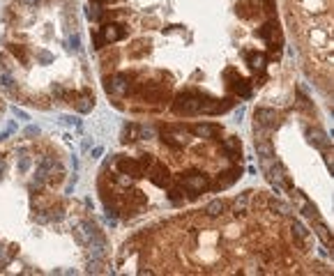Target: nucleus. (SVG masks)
Here are the masks:
<instances>
[{
  "label": "nucleus",
  "instance_id": "9",
  "mask_svg": "<svg viewBox=\"0 0 334 276\" xmlns=\"http://www.w3.org/2000/svg\"><path fill=\"white\" fill-rule=\"evenodd\" d=\"M99 33H102L106 44H111V42H118V39H124L127 37V28L123 23H106L104 28H99Z\"/></svg>",
  "mask_w": 334,
  "mask_h": 276
},
{
  "label": "nucleus",
  "instance_id": "12",
  "mask_svg": "<svg viewBox=\"0 0 334 276\" xmlns=\"http://www.w3.org/2000/svg\"><path fill=\"white\" fill-rule=\"evenodd\" d=\"M307 136H309V140L316 147H320V150H327V147H330V138L325 136V131H320L318 127L316 129H307Z\"/></svg>",
  "mask_w": 334,
  "mask_h": 276
},
{
  "label": "nucleus",
  "instance_id": "30",
  "mask_svg": "<svg viewBox=\"0 0 334 276\" xmlns=\"http://www.w3.org/2000/svg\"><path fill=\"white\" fill-rule=\"evenodd\" d=\"M23 136H26V138L39 136V127H35V124H30V127H26V129H23Z\"/></svg>",
  "mask_w": 334,
  "mask_h": 276
},
{
  "label": "nucleus",
  "instance_id": "5",
  "mask_svg": "<svg viewBox=\"0 0 334 276\" xmlns=\"http://www.w3.org/2000/svg\"><path fill=\"white\" fill-rule=\"evenodd\" d=\"M148 175H150V182L155 184V187H161V189H166L171 187V175H168V168L164 164H155L148 168Z\"/></svg>",
  "mask_w": 334,
  "mask_h": 276
},
{
  "label": "nucleus",
  "instance_id": "37",
  "mask_svg": "<svg viewBox=\"0 0 334 276\" xmlns=\"http://www.w3.org/2000/svg\"><path fill=\"white\" fill-rule=\"evenodd\" d=\"M5 166H7V161H5V156L0 155V180H2V172H5Z\"/></svg>",
  "mask_w": 334,
  "mask_h": 276
},
{
  "label": "nucleus",
  "instance_id": "29",
  "mask_svg": "<svg viewBox=\"0 0 334 276\" xmlns=\"http://www.w3.org/2000/svg\"><path fill=\"white\" fill-rule=\"evenodd\" d=\"M139 164H141V166H143V171H148L150 166L155 164V156H152V155H143V156H141V159H139Z\"/></svg>",
  "mask_w": 334,
  "mask_h": 276
},
{
  "label": "nucleus",
  "instance_id": "18",
  "mask_svg": "<svg viewBox=\"0 0 334 276\" xmlns=\"http://www.w3.org/2000/svg\"><path fill=\"white\" fill-rule=\"evenodd\" d=\"M238 14L242 18H254L256 17V2L254 0H242L238 5Z\"/></svg>",
  "mask_w": 334,
  "mask_h": 276
},
{
  "label": "nucleus",
  "instance_id": "11",
  "mask_svg": "<svg viewBox=\"0 0 334 276\" xmlns=\"http://www.w3.org/2000/svg\"><path fill=\"white\" fill-rule=\"evenodd\" d=\"M240 175H242V168H233V171L221 172L219 177H217V184H214V189H229L233 182L240 180Z\"/></svg>",
  "mask_w": 334,
  "mask_h": 276
},
{
  "label": "nucleus",
  "instance_id": "34",
  "mask_svg": "<svg viewBox=\"0 0 334 276\" xmlns=\"http://www.w3.org/2000/svg\"><path fill=\"white\" fill-rule=\"evenodd\" d=\"M14 131H17V124H14V122H12V124H9L7 129L2 131V134H0V140H2V138H7L9 134H14Z\"/></svg>",
  "mask_w": 334,
  "mask_h": 276
},
{
  "label": "nucleus",
  "instance_id": "23",
  "mask_svg": "<svg viewBox=\"0 0 334 276\" xmlns=\"http://www.w3.org/2000/svg\"><path fill=\"white\" fill-rule=\"evenodd\" d=\"M9 51L14 53V58L21 60V65H28L30 62V53H28L26 46H18V44H9Z\"/></svg>",
  "mask_w": 334,
  "mask_h": 276
},
{
  "label": "nucleus",
  "instance_id": "21",
  "mask_svg": "<svg viewBox=\"0 0 334 276\" xmlns=\"http://www.w3.org/2000/svg\"><path fill=\"white\" fill-rule=\"evenodd\" d=\"M267 207H270V212H274V214H279V216H288L290 214V205H286L283 200L272 198L270 203H267Z\"/></svg>",
  "mask_w": 334,
  "mask_h": 276
},
{
  "label": "nucleus",
  "instance_id": "10",
  "mask_svg": "<svg viewBox=\"0 0 334 276\" xmlns=\"http://www.w3.org/2000/svg\"><path fill=\"white\" fill-rule=\"evenodd\" d=\"M55 159H53V156H44V159H42V161H39V164H37V171H35V180H37V187H39V184H44L46 182V177H49V172L53 171V168H55Z\"/></svg>",
  "mask_w": 334,
  "mask_h": 276
},
{
  "label": "nucleus",
  "instance_id": "32",
  "mask_svg": "<svg viewBox=\"0 0 334 276\" xmlns=\"http://www.w3.org/2000/svg\"><path fill=\"white\" fill-rule=\"evenodd\" d=\"M92 39H95V49H102V46H104V37H102V33H99V30H95V34H92Z\"/></svg>",
  "mask_w": 334,
  "mask_h": 276
},
{
  "label": "nucleus",
  "instance_id": "26",
  "mask_svg": "<svg viewBox=\"0 0 334 276\" xmlns=\"http://www.w3.org/2000/svg\"><path fill=\"white\" fill-rule=\"evenodd\" d=\"M102 17H104V9L99 7V2H97V5H90L88 7V18L90 21H99Z\"/></svg>",
  "mask_w": 334,
  "mask_h": 276
},
{
  "label": "nucleus",
  "instance_id": "2",
  "mask_svg": "<svg viewBox=\"0 0 334 276\" xmlns=\"http://www.w3.org/2000/svg\"><path fill=\"white\" fill-rule=\"evenodd\" d=\"M187 134H189V129L182 127V124H168V127H161V140H164L168 147H173V150L185 147Z\"/></svg>",
  "mask_w": 334,
  "mask_h": 276
},
{
  "label": "nucleus",
  "instance_id": "13",
  "mask_svg": "<svg viewBox=\"0 0 334 276\" xmlns=\"http://www.w3.org/2000/svg\"><path fill=\"white\" fill-rule=\"evenodd\" d=\"M192 131L198 138H214L221 131V127L219 124H196V127H192Z\"/></svg>",
  "mask_w": 334,
  "mask_h": 276
},
{
  "label": "nucleus",
  "instance_id": "1",
  "mask_svg": "<svg viewBox=\"0 0 334 276\" xmlns=\"http://www.w3.org/2000/svg\"><path fill=\"white\" fill-rule=\"evenodd\" d=\"M203 102H205V97L203 95H198L196 90H187V92L176 97L173 111L180 113V115H196V113H201Z\"/></svg>",
  "mask_w": 334,
  "mask_h": 276
},
{
  "label": "nucleus",
  "instance_id": "40",
  "mask_svg": "<svg viewBox=\"0 0 334 276\" xmlns=\"http://www.w3.org/2000/svg\"><path fill=\"white\" fill-rule=\"evenodd\" d=\"M97 2H111V0H97Z\"/></svg>",
  "mask_w": 334,
  "mask_h": 276
},
{
  "label": "nucleus",
  "instance_id": "27",
  "mask_svg": "<svg viewBox=\"0 0 334 276\" xmlns=\"http://www.w3.org/2000/svg\"><path fill=\"white\" fill-rule=\"evenodd\" d=\"M113 182H115V184H120V187H129V184H132V177H129V175H124V172H115Z\"/></svg>",
  "mask_w": 334,
  "mask_h": 276
},
{
  "label": "nucleus",
  "instance_id": "28",
  "mask_svg": "<svg viewBox=\"0 0 334 276\" xmlns=\"http://www.w3.org/2000/svg\"><path fill=\"white\" fill-rule=\"evenodd\" d=\"M168 200H171V203H180V200H182V189H177V187L168 189Z\"/></svg>",
  "mask_w": 334,
  "mask_h": 276
},
{
  "label": "nucleus",
  "instance_id": "14",
  "mask_svg": "<svg viewBox=\"0 0 334 276\" xmlns=\"http://www.w3.org/2000/svg\"><path fill=\"white\" fill-rule=\"evenodd\" d=\"M74 106H76V111L79 113H90L92 111V106H95V97L90 95V92H83L81 97L74 99Z\"/></svg>",
  "mask_w": 334,
  "mask_h": 276
},
{
  "label": "nucleus",
  "instance_id": "17",
  "mask_svg": "<svg viewBox=\"0 0 334 276\" xmlns=\"http://www.w3.org/2000/svg\"><path fill=\"white\" fill-rule=\"evenodd\" d=\"M246 205H249V191L235 198V203H233V214L238 216V219L240 216H245L246 214Z\"/></svg>",
  "mask_w": 334,
  "mask_h": 276
},
{
  "label": "nucleus",
  "instance_id": "39",
  "mask_svg": "<svg viewBox=\"0 0 334 276\" xmlns=\"http://www.w3.org/2000/svg\"><path fill=\"white\" fill-rule=\"evenodd\" d=\"M21 2H23V5H37L39 0H21Z\"/></svg>",
  "mask_w": 334,
  "mask_h": 276
},
{
  "label": "nucleus",
  "instance_id": "8",
  "mask_svg": "<svg viewBox=\"0 0 334 276\" xmlns=\"http://www.w3.org/2000/svg\"><path fill=\"white\" fill-rule=\"evenodd\" d=\"M279 124V115L272 108H256V127H263V129H272Z\"/></svg>",
  "mask_w": 334,
  "mask_h": 276
},
{
  "label": "nucleus",
  "instance_id": "22",
  "mask_svg": "<svg viewBox=\"0 0 334 276\" xmlns=\"http://www.w3.org/2000/svg\"><path fill=\"white\" fill-rule=\"evenodd\" d=\"M224 209H226V203H224V200H212L210 205L205 207V214L210 216V219H217V216L224 214Z\"/></svg>",
  "mask_w": 334,
  "mask_h": 276
},
{
  "label": "nucleus",
  "instance_id": "36",
  "mask_svg": "<svg viewBox=\"0 0 334 276\" xmlns=\"http://www.w3.org/2000/svg\"><path fill=\"white\" fill-rule=\"evenodd\" d=\"M70 46H74V49H81V39H79V34H71V37H70Z\"/></svg>",
  "mask_w": 334,
  "mask_h": 276
},
{
  "label": "nucleus",
  "instance_id": "35",
  "mask_svg": "<svg viewBox=\"0 0 334 276\" xmlns=\"http://www.w3.org/2000/svg\"><path fill=\"white\" fill-rule=\"evenodd\" d=\"M12 111H14V115H17V118H21V120H30V118H28V113L21 111V108H17V106H14Z\"/></svg>",
  "mask_w": 334,
  "mask_h": 276
},
{
  "label": "nucleus",
  "instance_id": "7",
  "mask_svg": "<svg viewBox=\"0 0 334 276\" xmlns=\"http://www.w3.org/2000/svg\"><path fill=\"white\" fill-rule=\"evenodd\" d=\"M118 172H124V175H129L132 180L136 177H143V166L136 161V159H129V156H120L118 159Z\"/></svg>",
  "mask_w": 334,
  "mask_h": 276
},
{
  "label": "nucleus",
  "instance_id": "31",
  "mask_svg": "<svg viewBox=\"0 0 334 276\" xmlns=\"http://www.w3.org/2000/svg\"><path fill=\"white\" fill-rule=\"evenodd\" d=\"M30 168V156H21V161H18V172H26Z\"/></svg>",
  "mask_w": 334,
  "mask_h": 276
},
{
  "label": "nucleus",
  "instance_id": "20",
  "mask_svg": "<svg viewBox=\"0 0 334 276\" xmlns=\"http://www.w3.org/2000/svg\"><path fill=\"white\" fill-rule=\"evenodd\" d=\"M256 152H258V156H263V159H272L274 156L272 145H270L265 138H258V140H256Z\"/></svg>",
  "mask_w": 334,
  "mask_h": 276
},
{
  "label": "nucleus",
  "instance_id": "38",
  "mask_svg": "<svg viewBox=\"0 0 334 276\" xmlns=\"http://www.w3.org/2000/svg\"><path fill=\"white\" fill-rule=\"evenodd\" d=\"M102 152H104V147H95V150H92V159H97Z\"/></svg>",
  "mask_w": 334,
  "mask_h": 276
},
{
  "label": "nucleus",
  "instance_id": "33",
  "mask_svg": "<svg viewBox=\"0 0 334 276\" xmlns=\"http://www.w3.org/2000/svg\"><path fill=\"white\" fill-rule=\"evenodd\" d=\"M261 2H263V7H265L267 14H274V0H261Z\"/></svg>",
  "mask_w": 334,
  "mask_h": 276
},
{
  "label": "nucleus",
  "instance_id": "4",
  "mask_svg": "<svg viewBox=\"0 0 334 276\" xmlns=\"http://www.w3.org/2000/svg\"><path fill=\"white\" fill-rule=\"evenodd\" d=\"M97 235H102V233H99V228H97L95 224H90V221H81V224H76V228H74V240L79 242V244H83V246H88Z\"/></svg>",
  "mask_w": 334,
  "mask_h": 276
},
{
  "label": "nucleus",
  "instance_id": "15",
  "mask_svg": "<svg viewBox=\"0 0 334 276\" xmlns=\"http://www.w3.org/2000/svg\"><path fill=\"white\" fill-rule=\"evenodd\" d=\"M221 150L230 156V159H235V156L242 155V145H240L238 138H226L224 143H221Z\"/></svg>",
  "mask_w": 334,
  "mask_h": 276
},
{
  "label": "nucleus",
  "instance_id": "25",
  "mask_svg": "<svg viewBox=\"0 0 334 276\" xmlns=\"http://www.w3.org/2000/svg\"><path fill=\"white\" fill-rule=\"evenodd\" d=\"M316 233H318V237L323 240V244L325 246H330L332 244V237H330V233H327V225L320 221V219H316Z\"/></svg>",
  "mask_w": 334,
  "mask_h": 276
},
{
  "label": "nucleus",
  "instance_id": "6",
  "mask_svg": "<svg viewBox=\"0 0 334 276\" xmlns=\"http://www.w3.org/2000/svg\"><path fill=\"white\" fill-rule=\"evenodd\" d=\"M108 95H127L129 92V74H115L106 81Z\"/></svg>",
  "mask_w": 334,
  "mask_h": 276
},
{
  "label": "nucleus",
  "instance_id": "19",
  "mask_svg": "<svg viewBox=\"0 0 334 276\" xmlns=\"http://www.w3.org/2000/svg\"><path fill=\"white\" fill-rule=\"evenodd\" d=\"M148 51H150L148 39H136V42L132 44V49H129V55H132V58H141V55H145Z\"/></svg>",
  "mask_w": 334,
  "mask_h": 276
},
{
  "label": "nucleus",
  "instance_id": "24",
  "mask_svg": "<svg viewBox=\"0 0 334 276\" xmlns=\"http://www.w3.org/2000/svg\"><path fill=\"white\" fill-rule=\"evenodd\" d=\"M245 55H246V60H249V65H251V69H261V71L265 69L267 58H265L263 53H245Z\"/></svg>",
  "mask_w": 334,
  "mask_h": 276
},
{
  "label": "nucleus",
  "instance_id": "3",
  "mask_svg": "<svg viewBox=\"0 0 334 276\" xmlns=\"http://www.w3.org/2000/svg\"><path fill=\"white\" fill-rule=\"evenodd\" d=\"M180 184H182L185 191H189V196H196V193H203L205 189H210V177L205 172H189V175L180 177Z\"/></svg>",
  "mask_w": 334,
  "mask_h": 276
},
{
  "label": "nucleus",
  "instance_id": "16",
  "mask_svg": "<svg viewBox=\"0 0 334 276\" xmlns=\"http://www.w3.org/2000/svg\"><path fill=\"white\" fill-rule=\"evenodd\" d=\"M230 87H233V92L240 97H251V86H249V81H245V78H235V83H230Z\"/></svg>",
  "mask_w": 334,
  "mask_h": 276
}]
</instances>
